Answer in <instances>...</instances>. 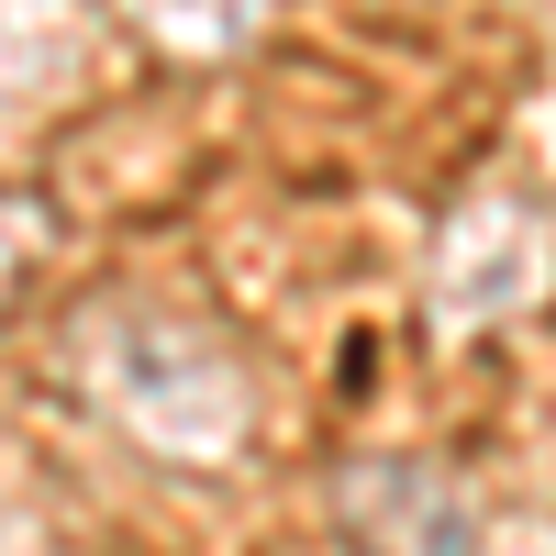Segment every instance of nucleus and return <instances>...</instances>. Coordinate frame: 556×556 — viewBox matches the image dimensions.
<instances>
[{"label": "nucleus", "mask_w": 556, "mask_h": 556, "mask_svg": "<svg viewBox=\"0 0 556 556\" xmlns=\"http://www.w3.org/2000/svg\"><path fill=\"white\" fill-rule=\"evenodd\" d=\"M67 67V12L56 0H0V89H34Z\"/></svg>", "instance_id": "f257e3e1"}, {"label": "nucleus", "mask_w": 556, "mask_h": 556, "mask_svg": "<svg viewBox=\"0 0 556 556\" xmlns=\"http://www.w3.org/2000/svg\"><path fill=\"white\" fill-rule=\"evenodd\" d=\"M45 245H56V223H45V201H23V190H0V312L23 301V278L45 267Z\"/></svg>", "instance_id": "f03ea898"}]
</instances>
